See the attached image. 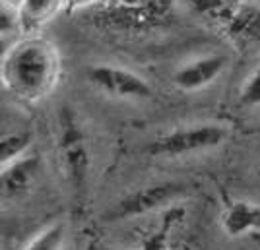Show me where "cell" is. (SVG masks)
<instances>
[{
	"instance_id": "1",
	"label": "cell",
	"mask_w": 260,
	"mask_h": 250,
	"mask_svg": "<svg viewBox=\"0 0 260 250\" xmlns=\"http://www.w3.org/2000/svg\"><path fill=\"white\" fill-rule=\"evenodd\" d=\"M62 60L53 41L39 35H18L0 64V84L18 101L35 105L60 82Z\"/></svg>"
},
{
	"instance_id": "2",
	"label": "cell",
	"mask_w": 260,
	"mask_h": 250,
	"mask_svg": "<svg viewBox=\"0 0 260 250\" xmlns=\"http://www.w3.org/2000/svg\"><path fill=\"white\" fill-rule=\"evenodd\" d=\"M56 155L70 192L82 202L91 178V141L80 113L70 105L56 117Z\"/></svg>"
},
{
	"instance_id": "3",
	"label": "cell",
	"mask_w": 260,
	"mask_h": 250,
	"mask_svg": "<svg viewBox=\"0 0 260 250\" xmlns=\"http://www.w3.org/2000/svg\"><path fill=\"white\" fill-rule=\"evenodd\" d=\"M228 124L202 120L175 126L171 130L155 136L148 144V153L157 159H183L200 153L214 152L229 140Z\"/></svg>"
},
{
	"instance_id": "4",
	"label": "cell",
	"mask_w": 260,
	"mask_h": 250,
	"mask_svg": "<svg viewBox=\"0 0 260 250\" xmlns=\"http://www.w3.org/2000/svg\"><path fill=\"white\" fill-rule=\"evenodd\" d=\"M186 194V186L179 181H159L153 185L140 186L117 200L103 216L105 221H128L150 213H157L175 206Z\"/></svg>"
},
{
	"instance_id": "5",
	"label": "cell",
	"mask_w": 260,
	"mask_h": 250,
	"mask_svg": "<svg viewBox=\"0 0 260 250\" xmlns=\"http://www.w3.org/2000/svg\"><path fill=\"white\" fill-rule=\"evenodd\" d=\"M86 80L99 93L117 101L140 103V101H150L155 93L148 78L142 76L140 72L111 62L89 66L86 70Z\"/></svg>"
},
{
	"instance_id": "6",
	"label": "cell",
	"mask_w": 260,
	"mask_h": 250,
	"mask_svg": "<svg viewBox=\"0 0 260 250\" xmlns=\"http://www.w3.org/2000/svg\"><path fill=\"white\" fill-rule=\"evenodd\" d=\"M231 58L225 53H204L184 60L171 72V84L183 93H196L225 74Z\"/></svg>"
},
{
	"instance_id": "7",
	"label": "cell",
	"mask_w": 260,
	"mask_h": 250,
	"mask_svg": "<svg viewBox=\"0 0 260 250\" xmlns=\"http://www.w3.org/2000/svg\"><path fill=\"white\" fill-rule=\"evenodd\" d=\"M223 33L239 47L260 49V4L252 0H235L217 20Z\"/></svg>"
},
{
	"instance_id": "8",
	"label": "cell",
	"mask_w": 260,
	"mask_h": 250,
	"mask_svg": "<svg viewBox=\"0 0 260 250\" xmlns=\"http://www.w3.org/2000/svg\"><path fill=\"white\" fill-rule=\"evenodd\" d=\"M41 169L43 163L33 152L0 167V204H14L25 198L33 190Z\"/></svg>"
},
{
	"instance_id": "9",
	"label": "cell",
	"mask_w": 260,
	"mask_h": 250,
	"mask_svg": "<svg viewBox=\"0 0 260 250\" xmlns=\"http://www.w3.org/2000/svg\"><path fill=\"white\" fill-rule=\"evenodd\" d=\"M219 223L231 239H250L260 233V204L252 200H233L223 207Z\"/></svg>"
},
{
	"instance_id": "10",
	"label": "cell",
	"mask_w": 260,
	"mask_h": 250,
	"mask_svg": "<svg viewBox=\"0 0 260 250\" xmlns=\"http://www.w3.org/2000/svg\"><path fill=\"white\" fill-rule=\"evenodd\" d=\"M66 8V0H23L16 10L18 35H39Z\"/></svg>"
},
{
	"instance_id": "11",
	"label": "cell",
	"mask_w": 260,
	"mask_h": 250,
	"mask_svg": "<svg viewBox=\"0 0 260 250\" xmlns=\"http://www.w3.org/2000/svg\"><path fill=\"white\" fill-rule=\"evenodd\" d=\"M33 134L29 128H14L0 134V167L31 152Z\"/></svg>"
},
{
	"instance_id": "12",
	"label": "cell",
	"mask_w": 260,
	"mask_h": 250,
	"mask_svg": "<svg viewBox=\"0 0 260 250\" xmlns=\"http://www.w3.org/2000/svg\"><path fill=\"white\" fill-rule=\"evenodd\" d=\"M66 240H68V225L62 219H58L39 229L25 242L22 250H66Z\"/></svg>"
},
{
	"instance_id": "13",
	"label": "cell",
	"mask_w": 260,
	"mask_h": 250,
	"mask_svg": "<svg viewBox=\"0 0 260 250\" xmlns=\"http://www.w3.org/2000/svg\"><path fill=\"white\" fill-rule=\"evenodd\" d=\"M233 2L235 0H183V6L200 18H210L217 22Z\"/></svg>"
},
{
	"instance_id": "14",
	"label": "cell",
	"mask_w": 260,
	"mask_h": 250,
	"mask_svg": "<svg viewBox=\"0 0 260 250\" xmlns=\"http://www.w3.org/2000/svg\"><path fill=\"white\" fill-rule=\"evenodd\" d=\"M239 101L243 107H249V109L260 107V64L245 78L239 91Z\"/></svg>"
},
{
	"instance_id": "15",
	"label": "cell",
	"mask_w": 260,
	"mask_h": 250,
	"mask_svg": "<svg viewBox=\"0 0 260 250\" xmlns=\"http://www.w3.org/2000/svg\"><path fill=\"white\" fill-rule=\"evenodd\" d=\"M0 35H18L16 29V14L0 4Z\"/></svg>"
},
{
	"instance_id": "16",
	"label": "cell",
	"mask_w": 260,
	"mask_h": 250,
	"mask_svg": "<svg viewBox=\"0 0 260 250\" xmlns=\"http://www.w3.org/2000/svg\"><path fill=\"white\" fill-rule=\"evenodd\" d=\"M16 37H18V35H0V64H2V60H4L6 53L10 51V47Z\"/></svg>"
},
{
	"instance_id": "17",
	"label": "cell",
	"mask_w": 260,
	"mask_h": 250,
	"mask_svg": "<svg viewBox=\"0 0 260 250\" xmlns=\"http://www.w3.org/2000/svg\"><path fill=\"white\" fill-rule=\"evenodd\" d=\"M91 2H98V0H66V8H84Z\"/></svg>"
},
{
	"instance_id": "18",
	"label": "cell",
	"mask_w": 260,
	"mask_h": 250,
	"mask_svg": "<svg viewBox=\"0 0 260 250\" xmlns=\"http://www.w3.org/2000/svg\"><path fill=\"white\" fill-rule=\"evenodd\" d=\"M22 2L23 0H0V4H2L4 8H8L10 12H14V14H16V10L22 6Z\"/></svg>"
},
{
	"instance_id": "19",
	"label": "cell",
	"mask_w": 260,
	"mask_h": 250,
	"mask_svg": "<svg viewBox=\"0 0 260 250\" xmlns=\"http://www.w3.org/2000/svg\"><path fill=\"white\" fill-rule=\"evenodd\" d=\"M93 250H130V248H117V246H107V244H99Z\"/></svg>"
},
{
	"instance_id": "20",
	"label": "cell",
	"mask_w": 260,
	"mask_h": 250,
	"mask_svg": "<svg viewBox=\"0 0 260 250\" xmlns=\"http://www.w3.org/2000/svg\"><path fill=\"white\" fill-rule=\"evenodd\" d=\"M252 2H258V4H260V0H252Z\"/></svg>"
}]
</instances>
